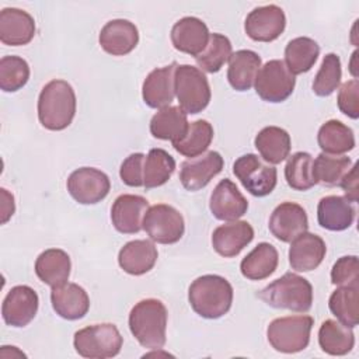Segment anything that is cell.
<instances>
[{"label":"cell","mask_w":359,"mask_h":359,"mask_svg":"<svg viewBox=\"0 0 359 359\" xmlns=\"http://www.w3.org/2000/svg\"><path fill=\"white\" fill-rule=\"evenodd\" d=\"M76 105L73 87L66 80H50L42 87L38 97V119L48 130H63L72 123Z\"/></svg>","instance_id":"cell-1"},{"label":"cell","mask_w":359,"mask_h":359,"mask_svg":"<svg viewBox=\"0 0 359 359\" xmlns=\"http://www.w3.org/2000/svg\"><path fill=\"white\" fill-rule=\"evenodd\" d=\"M192 310L208 320H216L229 313L233 303V286L220 275H202L188 289Z\"/></svg>","instance_id":"cell-2"},{"label":"cell","mask_w":359,"mask_h":359,"mask_svg":"<svg viewBox=\"0 0 359 359\" xmlns=\"http://www.w3.org/2000/svg\"><path fill=\"white\" fill-rule=\"evenodd\" d=\"M168 311L158 299H143L129 313V330L146 349H161L165 345Z\"/></svg>","instance_id":"cell-3"},{"label":"cell","mask_w":359,"mask_h":359,"mask_svg":"<svg viewBox=\"0 0 359 359\" xmlns=\"http://www.w3.org/2000/svg\"><path fill=\"white\" fill-rule=\"evenodd\" d=\"M257 296L273 309L307 313L313 306L311 283L293 272H286L261 289Z\"/></svg>","instance_id":"cell-4"},{"label":"cell","mask_w":359,"mask_h":359,"mask_svg":"<svg viewBox=\"0 0 359 359\" xmlns=\"http://www.w3.org/2000/svg\"><path fill=\"white\" fill-rule=\"evenodd\" d=\"M314 320L310 316H286L275 318L266 328L269 345L282 353H296L307 348Z\"/></svg>","instance_id":"cell-5"},{"label":"cell","mask_w":359,"mask_h":359,"mask_svg":"<svg viewBox=\"0 0 359 359\" xmlns=\"http://www.w3.org/2000/svg\"><path fill=\"white\" fill-rule=\"evenodd\" d=\"M123 338L115 324L102 323L84 327L74 332L73 346L83 358L107 359L121 352Z\"/></svg>","instance_id":"cell-6"},{"label":"cell","mask_w":359,"mask_h":359,"mask_svg":"<svg viewBox=\"0 0 359 359\" xmlns=\"http://www.w3.org/2000/svg\"><path fill=\"white\" fill-rule=\"evenodd\" d=\"M175 95L185 114L202 112L210 101L212 93L206 76L192 65H178L175 69Z\"/></svg>","instance_id":"cell-7"},{"label":"cell","mask_w":359,"mask_h":359,"mask_svg":"<svg viewBox=\"0 0 359 359\" xmlns=\"http://www.w3.org/2000/svg\"><path fill=\"white\" fill-rule=\"evenodd\" d=\"M142 227L151 241L158 244H175L184 236L185 222L174 206L157 203L149 206Z\"/></svg>","instance_id":"cell-8"},{"label":"cell","mask_w":359,"mask_h":359,"mask_svg":"<svg viewBox=\"0 0 359 359\" xmlns=\"http://www.w3.org/2000/svg\"><path fill=\"white\" fill-rule=\"evenodd\" d=\"M233 172L241 185L258 198L269 195L278 182L276 168L252 153L238 157L233 164Z\"/></svg>","instance_id":"cell-9"},{"label":"cell","mask_w":359,"mask_h":359,"mask_svg":"<svg viewBox=\"0 0 359 359\" xmlns=\"http://www.w3.org/2000/svg\"><path fill=\"white\" fill-rule=\"evenodd\" d=\"M296 79L283 60L272 59L261 66L254 87L258 97L266 102H282L294 90Z\"/></svg>","instance_id":"cell-10"},{"label":"cell","mask_w":359,"mask_h":359,"mask_svg":"<svg viewBox=\"0 0 359 359\" xmlns=\"http://www.w3.org/2000/svg\"><path fill=\"white\" fill-rule=\"evenodd\" d=\"M70 196L81 205H95L101 202L111 189L108 175L94 167L74 170L66 182Z\"/></svg>","instance_id":"cell-11"},{"label":"cell","mask_w":359,"mask_h":359,"mask_svg":"<svg viewBox=\"0 0 359 359\" xmlns=\"http://www.w3.org/2000/svg\"><path fill=\"white\" fill-rule=\"evenodd\" d=\"M39 297L36 292L27 285L11 287L1 304V316L7 325L21 328L28 325L36 316Z\"/></svg>","instance_id":"cell-12"},{"label":"cell","mask_w":359,"mask_h":359,"mask_svg":"<svg viewBox=\"0 0 359 359\" xmlns=\"http://www.w3.org/2000/svg\"><path fill=\"white\" fill-rule=\"evenodd\" d=\"M286 27L283 10L275 4L261 6L248 13L244 22L245 34L257 42H272L280 36Z\"/></svg>","instance_id":"cell-13"},{"label":"cell","mask_w":359,"mask_h":359,"mask_svg":"<svg viewBox=\"0 0 359 359\" xmlns=\"http://www.w3.org/2000/svg\"><path fill=\"white\" fill-rule=\"evenodd\" d=\"M269 231L282 243H292L296 237L309 229L307 213L302 205L296 202H282L271 213Z\"/></svg>","instance_id":"cell-14"},{"label":"cell","mask_w":359,"mask_h":359,"mask_svg":"<svg viewBox=\"0 0 359 359\" xmlns=\"http://www.w3.org/2000/svg\"><path fill=\"white\" fill-rule=\"evenodd\" d=\"M223 165L224 161L220 153L209 150L181 164L180 181L185 189L199 191L223 170Z\"/></svg>","instance_id":"cell-15"},{"label":"cell","mask_w":359,"mask_h":359,"mask_svg":"<svg viewBox=\"0 0 359 359\" xmlns=\"http://www.w3.org/2000/svg\"><path fill=\"white\" fill-rule=\"evenodd\" d=\"M177 63L172 62L164 67L151 70L142 86V98L144 104L154 109L170 107L175 95V69Z\"/></svg>","instance_id":"cell-16"},{"label":"cell","mask_w":359,"mask_h":359,"mask_svg":"<svg viewBox=\"0 0 359 359\" xmlns=\"http://www.w3.org/2000/svg\"><path fill=\"white\" fill-rule=\"evenodd\" d=\"M209 209L216 219L223 222H234L245 215L248 201L233 181L224 178L212 191Z\"/></svg>","instance_id":"cell-17"},{"label":"cell","mask_w":359,"mask_h":359,"mask_svg":"<svg viewBox=\"0 0 359 359\" xmlns=\"http://www.w3.org/2000/svg\"><path fill=\"white\" fill-rule=\"evenodd\" d=\"M172 46L194 57L199 56L210 38L208 25L196 17H182L171 28Z\"/></svg>","instance_id":"cell-18"},{"label":"cell","mask_w":359,"mask_h":359,"mask_svg":"<svg viewBox=\"0 0 359 359\" xmlns=\"http://www.w3.org/2000/svg\"><path fill=\"white\" fill-rule=\"evenodd\" d=\"M149 209V202L140 195H119L111 208V222L122 234L139 233L143 227V217Z\"/></svg>","instance_id":"cell-19"},{"label":"cell","mask_w":359,"mask_h":359,"mask_svg":"<svg viewBox=\"0 0 359 359\" xmlns=\"http://www.w3.org/2000/svg\"><path fill=\"white\" fill-rule=\"evenodd\" d=\"M254 238V229L248 222L234 220L217 226L212 233L213 250L224 257L238 255Z\"/></svg>","instance_id":"cell-20"},{"label":"cell","mask_w":359,"mask_h":359,"mask_svg":"<svg viewBox=\"0 0 359 359\" xmlns=\"http://www.w3.org/2000/svg\"><path fill=\"white\" fill-rule=\"evenodd\" d=\"M98 42L107 53L112 56H123L136 48L139 42V31L129 20H111L101 28Z\"/></svg>","instance_id":"cell-21"},{"label":"cell","mask_w":359,"mask_h":359,"mask_svg":"<svg viewBox=\"0 0 359 359\" xmlns=\"http://www.w3.org/2000/svg\"><path fill=\"white\" fill-rule=\"evenodd\" d=\"M35 36L34 17L15 7H6L0 11V41L8 46L29 43Z\"/></svg>","instance_id":"cell-22"},{"label":"cell","mask_w":359,"mask_h":359,"mask_svg":"<svg viewBox=\"0 0 359 359\" xmlns=\"http://www.w3.org/2000/svg\"><path fill=\"white\" fill-rule=\"evenodd\" d=\"M50 303L55 313L69 321L83 318L90 309L87 292L80 285L72 282L52 287Z\"/></svg>","instance_id":"cell-23"},{"label":"cell","mask_w":359,"mask_h":359,"mask_svg":"<svg viewBox=\"0 0 359 359\" xmlns=\"http://www.w3.org/2000/svg\"><path fill=\"white\" fill-rule=\"evenodd\" d=\"M327 252L324 240L313 233H303L290 243L289 264L297 272H310L323 262Z\"/></svg>","instance_id":"cell-24"},{"label":"cell","mask_w":359,"mask_h":359,"mask_svg":"<svg viewBox=\"0 0 359 359\" xmlns=\"http://www.w3.org/2000/svg\"><path fill=\"white\" fill-rule=\"evenodd\" d=\"M157 258V247L150 240H132L119 250L118 264L126 273L140 276L153 269Z\"/></svg>","instance_id":"cell-25"},{"label":"cell","mask_w":359,"mask_h":359,"mask_svg":"<svg viewBox=\"0 0 359 359\" xmlns=\"http://www.w3.org/2000/svg\"><path fill=\"white\" fill-rule=\"evenodd\" d=\"M355 208L345 196L328 195L320 199L317 206L318 224L330 231H342L352 226Z\"/></svg>","instance_id":"cell-26"},{"label":"cell","mask_w":359,"mask_h":359,"mask_svg":"<svg viewBox=\"0 0 359 359\" xmlns=\"http://www.w3.org/2000/svg\"><path fill=\"white\" fill-rule=\"evenodd\" d=\"M70 257L60 248H48L42 251L35 261L36 276L50 287L66 283L70 276Z\"/></svg>","instance_id":"cell-27"},{"label":"cell","mask_w":359,"mask_h":359,"mask_svg":"<svg viewBox=\"0 0 359 359\" xmlns=\"http://www.w3.org/2000/svg\"><path fill=\"white\" fill-rule=\"evenodd\" d=\"M259 69V55L250 49H240L229 59L227 80L236 91H247L254 86Z\"/></svg>","instance_id":"cell-28"},{"label":"cell","mask_w":359,"mask_h":359,"mask_svg":"<svg viewBox=\"0 0 359 359\" xmlns=\"http://www.w3.org/2000/svg\"><path fill=\"white\" fill-rule=\"evenodd\" d=\"M254 144L262 160L273 165L289 157L292 140L285 129L279 126H265L257 133Z\"/></svg>","instance_id":"cell-29"},{"label":"cell","mask_w":359,"mask_h":359,"mask_svg":"<svg viewBox=\"0 0 359 359\" xmlns=\"http://www.w3.org/2000/svg\"><path fill=\"white\" fill-rule=\"evenodd\" d=\"M278 262V250L269 243H259L243 258L240 271L241 275L250 280H262L276 271Z\"/></svg>","instance_id":"cell-30"},{"label":"cell","mask_w":359,"mask_h":359,"mask_svg":"<svg viewBox=\"0 0 359 359\" xmlns=\"http://www.w3.org/2000/svg\"><path fill=\"white\" fill-rule=\"evenodd\" d=\"M187 114L180 107H165L158 109L150 119V133L160 140L177 142L188 129Z\"/></svg>","instance_id":"cell-31"},{"label":"cell","mask_w":359,"mask_h":359,"mask_svg":"<svg viewBox=\"0 0 359 359\" xmlns=\"http://www.w3.org/2000/svg\"><path fill=\"white\" fill-rule=\"evenodd\" d=\"M317 143L323 153L334 156H342L353 150L356 144L353 130L338 119H330L320 126Z\"/></svg>","instance_id":"cell-32"},{"label":"cell","mask_w":359,"mask_h":359,"mask_svg":"<svg viewBox=\"0 0 359 359\" xmlns=\"http://www.w3.org/2000/svg\"><path fill=\"white\" fill-rule=\"evenodd\" d=\"M318 345L323 352L331 356H344L349 353L355 345V334L352 328L337 320H325L318 330Z\"/></svg>","instance_id":"cell-33"},{"label":"cell","mask_w":359,"mask_h":359,"mask_svg":"<svg viewBox=\"0 0 359 359\" xmlns=\"http://www.w3.org/2000/svg\"><path fill=\"white\" fill-rule=\"evenodd\" d=\"M320 55L318 43L309 36H297L285 48V65L296 76L311 70Z\"/></svg>","instance_id":"cell-34"},{"label":"cell","mask_w":359,"mask_h":359,"mask_svg":"<svg viewBox=\"0 0 359 359\" xmlns=\"http://www.w3.org/2000/svg\"><path fill=\"white\" fill-rule=\"evenodd\" d=\"M213 140V126L206 119H198L188 125L185 135L172 142V147L188 158L203 154Z\"/></svg>","instance_id":"cell-35"},{"label":"cell","mask_w":359,"mask_h":359,"mask_svg":"<svg viewBox=\"0 0 359 359\" xmlns=\"http://www.w3.org/2000/svg\"><path fill=\"white\" fill-rule=\"evenodd\" d=\"M330 311L339 323L355 328L359 323V286H339L328 300Z\"/></svg>","instance_id":"cell-36"},{"label":"cell","mask_w":359,"mask_h":359,"mask_svg":"<svg viewBox=\"0 0 359 359\" xmlns=\"http://www.w3.org/2000/svg\"><path fill=\"white\" fill-rule=\"evenodd\" d=\"M175 170L174 157L164 149H151L144 158L143 187L146 189L164 185Z\"/></svg>","instance_id":"cell-37"},{"label":"cell","mask_w":359,"mask_h":359,"mask_svg":"<svg viewBox=\"0 0 359 359\" xmlns=\"http://www.w3.org/2000/svg\"><path fill=\"white\" fill-rule=\"evenodd\" d=\"M352 160L346 156H334L320 153L313 160V172L317 184L324 187H337L351 170Z\"/></svg>","instance_id":"cell-38"},{"label":"cell","mask_w":359,"mask_h":359,"mask_svg":"<svg viewBox=\"0 0 359 359\" xmlns=\"http://www.w3.org/2000/svg\"><path fill=\"white\" fill-rule=\"evenodd\" d=\"M313 157L307 151H296L285 165V178L294 191H309L317 182L313 172Z\"/></svg>","instance_id":"cell-39"},{"label":"cell","mask_w":359,"mask_h":359,"mask_svg":"<svg viewBox=\"0 0 359 359\" xmlns=\"http://www.w3.org/2000/svg\"><path fill=\"white\" fill-rule=\"evenodd\" d=\"M231 56V42L223 34H210L205 50L196 56L198 66L206 73H217Z\"/></svg>","instance_id":"cell-40"},{"label":"cell","mask_w":359,"mask_h":359,"mask_svg":"<svg viewBox=\"0 0 359 359\" xmlns=\"http://www.w3.org/2000/svg\"><path fill=\"white\" fill-rule=\"evenodd\" d=\"M29 65L20 56H3L0 59V88L4 93L21 90L29 80Z\"/></svg>","instance_id":"cell-41"},{"label":"cell","mask_w":359,"mask_h":359,"mask_svg":"<svg viewBox=\"0 0 359 359\" xmlns=\"http://www.w3.org/2000/svg\"><path fill=\"white\" fill-rule=\"evenodd\" d=\"M342 69L341 59L337 53H327L313 81V91L318 97L331 95L341 83Z\"/></svg>","instance_id":"cell-42"},{"label":"cell","mask_w":359,"mask_h":359,"mask_svg":"<svg viewBox=\"0 0 359 359\" xmlns=\"http://www.w3.org/2000/svg\"><path fill=\"white\" fill-rule=\"evenodd\" d=\"M331 283L335 286H359V266L356 255L337 259L331 269Z\"/></svg>","instance_id":"cell-43"},{"label":"cell","mask_w":359,"mask_h":359,"mask_svg":"<svg viewBox=\"0 0 359 359\" xmlns=\"http://www.w3.org/2000/svg\"><path fill=\"white\" fill-rule=\"evenodd\" d=\"M337 104L339 111L352 118L358 119L359 116V81L356 79L345 81L338 91Z\"/></svg>","instance_id":"cell-44"},{"label":"cell","mask_w":359,"mask_h":359,"mask_svg":"<svg viewBox=\"0 0 359 359\" xmlns=\"http://www.w3.org/2000/svg\"><path fill=\"white\" fill-rule=\"evenodd\" d=\"M143 153L129 154L121 164L119 177L128 187H143V168H144Z\"/></svg>","instance_id":"cell-45"},{"label":"cell","mask_w":359,"mask_h":359,"mask_svg":"<svg viewBox=\"0 0 359 359\" xmlns=\"http://www.w3.org/2000/svg\"><path fill=\"white\" fill-rule=\"evenodd\" d=\"M339 187L345 192V198L351 202H358V167L352 165L351 170L345 174Z\"/></svg>","instance_id":"cell-46"},{"label":"cell","mask_w":359,"mask_h":359,"mask_svg":"<svg viewBox=\"0 0 359 359\" xmlns=\"http://www.w3.org/2000/svg\"><path fill=\"white\" fill-rule=\"evenodd\" d=\"M0 195H1V224H4L14 215L15 203H14L13 194H10L6 188L0 189Z\"/></svg>","instance_id":"cell-47"}]
</instances>
